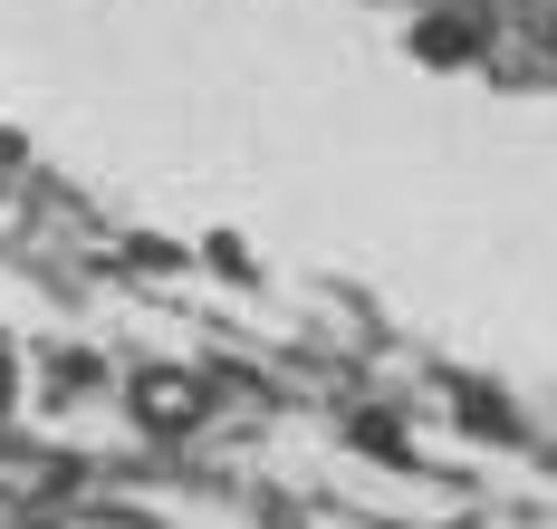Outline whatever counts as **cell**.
Instances as JSON below:
<instances>
[{"label":"cell","mask_w":557,"mask_h":529,"mask_svg":"<svg viewBox=\"0 0 557 529\" xmlns=\"http://www.w3.org/2000/svg\"><path fill=\"white\" fill-rule=\"evenodd\" d=\"M193 414H202V395H193V385H173V376H154V385H145V423H193Z\"/></svg>","instance_id":"1"}]
</instances>
